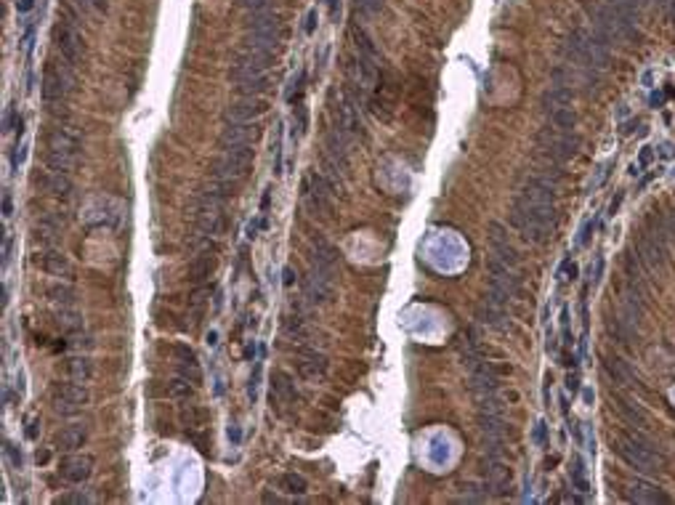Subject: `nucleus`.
<instances>
[{"label": "nucleus", "instance_id": "37998d69", "mask_svg": "<svg viewBox=\"0 0 675 505\" xmlns=\"http://www.w3.org/2000/svg\"><path fill=\"white\" fill-rule=\"evenodd\" d=\"M205 418H207L205 409H197V407H192V404H189V407L181 412V421L189 423V426H200V423L205 421Z\"/></svg>", "mask_w": 675, "mask_h": 505}, {"label": "nucleus", "instance_id": "c03bdc74", "mask_svg": "<svg viewBox=\"0 0 675 505\" xmlns=\"http://www.w3.org/2000/svg\"><path fill=\"white\" fill-rule=\"evenodd\" d=\"M383 8V0H356V11L362 16H375Z\"/></svg>", "mask_w": 675, "mask_h": 505}, {"label": "nucleus", "instance_id": "7c9ffc66", "mask_svg": "<svg viewBox=\"0 0 675 505\" xmlns=\"http://www.w3.org/2000/svg\"><path fill=\"white\" fill-rule=\"evenodd\" d=\"M271 397L277 399L279 404H290L298 399V391H295V381L290 378L285 370H277L274 373V383H271Z\"/></svg>", "mask_w": 675, "mask_h": 505}, {"label": "nucleus", "instance_id": "2f4dec72", "mask_svg": "<svg viewBox=\"0 0 675 505\" xmlns=\"http://www.w3.org/2000/svg\"><path fill=\"white\" fill-rule=\"evenodd\" d=\"M351 37H354V46H356V56H359V59L373 61V64L380 67V53H378V49L373 46V40L367 37V32H364L362 27L351 25Z\"/></svg>", "mask_w": 675, "mask_h": 505}, {"label": "nucleus", "instance_id": "ddd939ff", "mask_svg": "<svg viewBox=\"0 0 675 505\" xmlns=\"http://www.w3.org/2000/svg\"><path fill=\"white\" fill-rule=\"evenodd\" d=\"M609 402H612V409H617V415L627 423V428H643V431H646L649 418H646V412H643V407H641L636 399H630L627 394H622L619 388L609 385Z\"/></svg>", "mask_w": 675, "mask_h": 505}, {"label": "nucleus", "instance_id": "cd10ccee", "mask_svg": "<svg viewBox=\"0 0 675 505\" xmlns=\"http://www.w3.org/2000/svg\"><path fill=\"white\" fill-rule=\"evenodd\" d=\"M216 269V261L210 252H197L192 261H189V282L192 285H205L210 274Z\"/></svg>", "mask_w": 675, "mask_h": 505}, {"label": "nucleus", "instance_id": "58836bf2", "mask_svg": "<svg viewBox=\"0 0 675 505\" xmlns=\"http://www.w3.org/2000/svg\"><path fill=\"white\" fill-rule=\"evenodd\" d=\"M282 333L288 338H292V340H303V338H306V322H303L301 314H288V317L282 319Z\"/></svg>", "mask_w": 675, "mask_h": 505}, {"label": "nucleus", "instance_id": "20e7f679", "mask_svg": "<svg viewBox=\"0 0 675 505\" xmlns=\"http://www.w3.org/2000/svg\"><path fill=\"white\" fill-rule=\"evenodd\" d=\"M534 141H537V149L555 165H564L579 152V139L574 136V131H555L551 125L537 133Z\"/></svg>", "mask_w": 675, "mask_h": 505}, {"label": "nucleus", "instance_id": "9b49d317", "mask_svg": "<svg viewBox=\"0 0 675 505\" xmlns=\"http://www.w3.org/2000/svg\"><path fill=\"white\" fill-rule=\"evenodd\" d=\"M51 402L59 415H77L88 404V388L83 383H56L51 391Z\"/></svg>", "mask_w": 675, "mask_h": 505}, {"label": "nucleus", "instance_id": "72a5a7b5", "mask_svg": "<svg viewBox=\"0 0 675 505\" xmlns=\"http://www.w3.org/2000/svg\"><path fill=\"white\" fill-rule=\"evenodd\" d=\"M80 162V155H70V152H46V168L56 170V173H72Z\"/></svg>", "mask_w": 675, "mask_h": 505}, {"label": "nucleus", "instance_id": "8fccbe9b", "mask_svg": "<svg viewBox=\"0 0 675 505\" xmlns=\"http://www.w3.org/2000/svg\"><path fill=\"white\" fill-rule=\"evenodd\" d=\"M314 27H316V11H309V16H306V35H311L314 32Z\"/></svg>", "mask_w": 675, "mask_h": 505}, {"label": "nucleus", "instance_id": "4d7b16f0", "mask_svg": "<svg viewBox=\"0 0 675 505\" xmlns=\"http://www.w3.org/2000/svg\"><path fill=\"white\" fill-rule=\"evenodd\" d=\"M94 8H96V11L107 13L109 11V0H94Z\"/></svg>", "mask_w": 675, "mask_h": 505}, {"label": "nucleus", "instance_id": "c85d7f7f", "mask_svg": "<svg viewBox=\"0 0 675 505\" xmlns=\"http://www.w3.org/2000/svg\"><path fill=\"white\" fill-rule=\"evenodd\" d=\"M85 439H88V428L80 426V423H75V426L61 428L59 436H56V447L64 449V452H75V449H80L85 445Z\"/></svg>", "mask_w": 675, "mask_h": 505}, {"label": "nucleus", "instance_id": "bb28decb", "mask_svg": "<svg viewBox=\"0 0 675 505\" xmlns=\"http://www.w3.org/2000/svg\"><path fill=\"white\" fill-rule=\"evenodd\" d=\"M32 237L35 242H40L43 248H56L61 240V221L53 216H43L32 229Z\"/></svg>", "mask_w": 675, "mask_h": 505}, {"label": "nucleus", "instance_id": "4468645a", "mask_svg": "<svg viewBox=\"0 0 675 505\" xmlns=\"http://www.w3.org/2000/svg\"><path fill=\"white\" fill-rule=\"evenodd\" d=\"M226 205H210V203H197L194 207V226L200 234L205 237H218L224 234L226 229V213H224Z\"/></svg>", "mask_w": 675, "mask_h": 505}, {"label": "nucleus", "instance_id": "7ed1b4c3", "mask_svg": "<svg viewBox=\"0 0 675 505\" xmlns=\"http://www.w3.org/2000/svg\"><path fill=\"white\" fill-rule=\"evenodd\" d=\"M564 53H567L569 64L582 67L585 72H601L609 67L612 61V43L603 40L598 32H588V30H574L564 43Z\"/></svg>", "mask_w": 675, "mask_h": 505}, {"label": "nucleus", "instance_id": "79ce46f5", "mask_svg": "<svg viewBox=\"0 0 675 505\" xmlns=\"http://www.w3.org/2000/svg\"><path fill=\"white\" fill-rule=\"evenodd\" d=\"M572 484H574V490L577 492H588L591 487H588V476H585V466H582V460H574V468H572Z\"/></svg>", "mask_w": 675, "mask_h": 505}, {"label": "nucleus", "instance_id": "49530a36", "mask_svg": "<svg viewBox=\"0 0 675 505\" xmlns=\"http://www.w3.org/2000/svg\"><path fill=\"white\" fill-rule=\"evenodd\" d=\"M56 503H61V505H83V503H91V494H85L83 490H77V492H70V494H61V497H56Z\"/></svg>", "mask_w": 675, "mask_h": 505}, {"label": "nucleus", "instance_id": "f704fd0d", "mask_svg": "<svg viewBox=\"0 0 675 505\" xmlns=\"http://www.w3.org/2000/svg\"><path fill=\"white\" fill-rule=\"evenodd\" d=\"M64 370H67V375H70L72 381H77V383H88V381L94 378V362L88 359V357H72V359H67Z\"/></svg>", "mask_w": 675, "mask_h": 505}, {"label": "nucleus", "instance_id": "864d4df0", "mask_svg": "<svg viewBox=\"0 0 675 505\" xmlns=\"http://www.w3.org/2000/svg\"><path fill=\"white\" fill-rule=\"evenodd\" d=\"M282 282H285V288H292V282H295V271L290 266H285V279Z\"/></svg>", "mask_w": 675, "mask_h": 505}, {"label": "nucleus", "instance_id": "680f3d73", "mask_svg": "<svg viewBox=\"0 0 675 505\" xmlns=\"http://www.w3.org/2000/svg\"><path fill=\"white\" fill-rule=\"evenodd\" d=\"M75 3H77V6L83 8V11H88V8H94V0H75Z\"/></svg>", "mask_w": 675, "mask_h": 505}, {"label": "nucleus", "instance_id": "f8f14e48", "mask_svg": "<svg viewBox=\"0 0 675 505\" xmlns=\"http://www.w3.org/2000/svg\"><path fill=\"white\" fill-rule=\"evenodd\" d=\"M601 367H603V375L612 381V385H625V388H630V391H643V383H641L638 373H636L622 357H617V354H603Z\"/></svg>", "mask_w": 675, "mask_h": 505}, {"label": "nucleus", "instance_id": "b1692460", "mask_svg": "<svg viewBox=\"0 0 675 505\" xmlns=\"http://www.w3.org/2000/svg\"><path fill=\"white\" fill-rule=\"evenodd\" d=\"M234 197V181H224V179H213L210 184H205L200 194H197V203H210V205H226Z\"/></svg>", "mask_w": 675, "mask_h": 505}, {"label": "nucleus", "instance_id": "6ab92c4d", "mask_svg": "<svg viewBox=\"0 0 675 505\" xmlns=\"http://www.w3.org/2000/svg\"><path fill=\"white\" fill-rule=\"evenodd\" d=\"M295 357H298V375L303 381H316V378L327 375V357L322 351L311 349V346H298Z\"/></svg>", "mask_w": 675, "mask_h": 505}, {"label": "nucleus", "instance_id": "e433bc0d", "mask_svg": "<svg viewBox=\"0 0 675 505\" xmlns=\"http://www.w3.org/2000/svg\"><path fill=\"white\" fill-rule=\"evenodd\" d=\"M548 120H551V128H555V131H574L577 115H574L572 107H558L553 112H548Z\"/></svg>", "mask_w": 675, "mask_h": 505}, {"label": "nucleus", "instance_id": "6e6d98bb", "mask_svg": "<svg viewBox=\"0 0 675 505\" xmlns=\"http://www.w3.org/2000/svg\"><path fill=\"white\" fill-rule=\"evenodd\" d=\"M534 442L543 445L545 442V423H537V431H534Z\"/></svg>", "mask_w": 675, "mask_h": 505}, {"label": "nucleus", "instance_id": "09e8293b", "mask_svg": "<svg viewBox=\"0 0 675 505\" xmlns=\"http://www.w3.org/2000/svg\"><path fill=\"white\" fill-rule=\"evenodd\" d=\"M6 455H8V460L13 463V468H22V463H25V457H22V449H16V447H13L11 442H6Z\"/></svg>", "mask_w": 675, "mask_h": 505}, {"label": "nucleus", "instance_id": "3c124183", "mask_svg": "<svg viewBox=\"0 0 675 505\" xmlns=\"http://www.w3.org/2000/svg\"><path fill=\"white\" fill-rule=\"evenodd\" d=\"M32 6H35V0H16V11L19 13L32 11Z\"/></svg>", "mask_w": 675, "mask_h": 505}, {"label": "nucleus", "instance_id": "5fc2aeb1", "mask_svg": "<svg viewBox=\"0 0 675 505\" xmlns=\"http://www.w3.org/2000/svg\"><path fill=\"white\" fill-rule=\"evenodd\" d=\"M548 354H553V357H558V343H555V335H553V333L548 335Z\"/></svg>", "mask_w": 675, "mask_h": 505}, {"label": "nucleus", "instance_id": "603ef678", "mask_svg": "<svg viewBox=\"0 0 675 505\" xmlns=\"http://www.w3.org/2000/svg\"><path fill=\"white\" fill-rule=\"evenodd\" d=\"M327 8H330V19H338V13H340V0H325Z\"/></svg>", "mask_w": 675, "mask_h": 505}, {"label": "nucleus", "instance_id": "f3484780", "mask_svg": "<svg viewBox=\"0 0 675 505\" xmlns=\"http://www.w3.org/2000/svg\"><path fill=\"white\" fill-rule=\"evenodd\" d=\"M46 152H70L83 155V136L70 125H53L46 136Z\"/></svg>", "mask_w": 675, "mask_h": 505}, {"label": "nucleus", "instance_id": "f03ea898", "mask_svg": "<svg viewBox=\"0 0 675 505\" xmlns=\"http://www.w3.org/2000/svg\"><path fill=\"white\" fill-rule=\"evenodd\" d=\"M615 452L630 468L641 471V473H657L664 468V455L660 452L657 442L646 436L643 428H627V431L617 433Z\"/></svg>", "mask_w": 675, "mask_h": 505}, {"label": "nucleus", "instance_id": "a878e982", "mask_svg": "<svg viewBox=\"0 0 675 505\" xmlns=\"http://www.w3.org/2000/svg\"><path fill=\"white\" fill-rule=\"evenodd\" d=\"M627 500H633V503H651V505L670 503V497H667L662 490H657L654 484H649V481H633V484H627Z\"/></svg>", "mask_w": 675, "mask_h": 505}, {"label": "nucleus", "instance_id": "bf43d9fd", "mask_svg": "<svg viewBox=\"0 0 675 505\" xmlns=\"http://www.w3.org/2000/svg\"><path fill=\"white\" fill-rule=\"evenodd\" d=\"M229 439L234 442V445L240 442V428H237V426H231V428H229Z\"/></svg>", "mask_w": 675, "mask_h": 505}, {"label": "nucleus", "instance_id": "6e6552de", "mask_svg": "<svg viewBox=\"0 0 675 505\" xmlns=\"http://www.w3.org/2000/svg\"><path fill=\"white\" fill-rule=\"evenodd\" d=\"M274 64V53H264V51H250L242 49L231 56V67H229V80L231 83H240L248 77H258L266 75Z\"/></svg>", "mask_w": 675, "mask_h": 505}, {"label": "nucleus", "instance_id": "a211bd4d", "mask_svg": "<svg viewBox=\"0 0 675 505\" xmlns=\"http://www.w3.org/2000/svg\"><path fill=\"white\" fill-rule=\"evenodd\" d=\"M266 109H269V104H266L261 96H242L240 101H234V104L226 107L224 120L226 122H255L261 115H266Z\"/></svg>", "mask_w": 675, "mask_h": 505}, {"label": "nucleus", "instance_id": "2eb2a0df", "mask_svg": "<svg viewBox=\"0 0 675 505\" xmlns=\"http://www.w3.org/2000/svg\"><path fill=\"white\" fill-rule=\"evenodd\" d=\"M261 136L258 122H226V128L218 136V146L221 149H240V146H250Z\"/></svg>", "mask_w": 675, "mask_h": 505}, {"label": "nucleus", "instance_id": "4c0bfd02", "mask_svg": "<svg viewBox=\"0 0 675 505\" xmlns=\"http://www.w3.org/2000/svg\"><path fill=\"white\" fill-rule=\"evenodd\" d=\"M279 490H285L288 494H306L309 492V481L303 479L301 473L288 471V473L279 476Z\"/></svg>", "mask_w": 675, "mask_h": 505}, {"label": "nucleus", "instance_id": "9d476101", "mask_svg": "<svg viewBox=\"0 0 675 505\" xmlns=\"http://www.w3.org/2000/svg\"><path fill=\"white\" fill-rule=\"evenodd\" d=\"M335 295V271L322 266H309V274L303 277V298L311 306H327Z\"/></svg>", "mask_w": 675, "mask_h": 505}, {"label": "nucleus", "instance_id": "052dcab7", "mask_svg": "<svg viewBox=\"0 0 675 505\" xmlns=\"http://www.w3.org/2000/svg\"><path fill=\"white\" fill-rule=\"evenodd\" d=\"M27 436H30V439H35V436H37V421L30 423V428H27Z\"/></svg>", "mask_w": 675, "mask_h": 505}, {"label": "nucleus", "instance_id": "412c9836", "mask_svg": "<svg viewBox=\"0 0 675 505\" xmlns=\"http://www.w3.org/2000/svg\"><path fill=\"white\" fill-rule=\"evenodd\" d=\"M32 184L40 186L43 192L53 194V197H70L75 189L72 179H70L67 173H56V170H51V168L35 173V176H32Z\"/></svg>", "mask_w": 675, "mask_h": 505}, {"label": "nucleus", "instance_id": "a19ab883", "mask_svg": "<svg viewBox=\"0 0 675 505\" xmlns=\"http://www.w3.org/2000/svg\"><path fill=\"white\" fill-rule=\"evenodd\" d=\"M46 295L59 306H72L75 303V288H70V285H51L46 290Z\"/></svg>", "mask_w": 675, "mask_h": 505}, {"label": "nucleus", "instance_id": "393cba45", "mask_svg": "<svg viewBox=\"0 0 675 505\" xmlns=\"http://www.w3.org/2000/svg\"><path fill=\"white\" fill-rule=\"evenodd\" d=\"M476 319L487 327H494V330H508V327H510L508 309H503V306H497V303H492V301H487V298L476 306Z\"/></svg>", "mask_w": 675, "mask_h": 505}, {"label": "nucleus", "instance_id": "dca6fc26", "mask_svg": "<svg viewBox=\"0 0 675 505\" xmlns=\"http://www.w3.org/2000/svg\"><path fill=\"white\" fill-rule=\"evenodd\" d=\"M489 252L492 255H497L503 264H508L510 269H519L521 266V258H519V250L513 248V242H510V237H508V231L503 224H497V221H492L489 224Z\"/></svg>", "mask_w": 675, "mask_h": 505}, {"label": "nucleus", "instance_id": "c9c22d12", "mask_svg": "<svg viewBox=\"0 0 675 505\" xmlns=\"http://www.w3.org/2000/svg\"><path fill=\"white\" fill-rule=\"evenodd\" d=\"M271 88V80L266 77V75H258V77H248V80H240V83H234V91L242 96H261V94H266Z\"/></svg>", "mask_w": 675, "mask_h": 505}, {"label": "nucleus", "instance_id": "c756f323", "mask_svg": "<svg viewBox=\"0 0 675 505\" xmlns=\"http://www.w3.org/2000/svg\"><path fill=\"white\" fill-rule=\"evenodd\" d=\"M572 98H574V91L572 85H551L548 91L543 94V109L545 115L553 112L558 107H572Z\"/></svg>", "mask_w": 675, "mask_h": 505}, {"label": "nucleus", "instance_id": "39448f33", "mask_svg": "<svg viewBox=\"0 0 675 505\" xmlns=\"http://www.w3.org/2000/svg\"><path fill=\"white\" fill-rule=\"evenodd\" d=\"M253 146H240V149H224V155L210 160V176L224 181L245 179L253 165Z\"/></svg>", "mask_w": 675, "mask_h": 505}, {"label": "nucleus", "instance_id": "a18cd8bd", "mask_svg": "<svg viewBox=\"0 0 675 505\" xmlns=\"http://www.w3.org/2000/svg\"><path fill=\"white\" fill-rule=\"evenodd\" d=\"M237 6L248 13H258V11H269L271 0H237Z\"/></svg>", "mask_w": 675, "mask_h": 505}, {"label": "nucleus", "instance_id": "423d86ee", "mask_svg": "<svg viewBox=\"0 0 675 505\" xmlns=\"http://www.w3.org/2000/svg\"><path fill=\"white\" fill-rule=\"evenodd\" d=\"M333 194H335V189H333V184H330L325 173L311 170L303 179V203H306L311 216L327 218L333 213Z\"/></svg>", "mask_w": 675, "mask_h": 505}, {"label": "nucleus", "instance_id": "de8ad7c7", "mask_svg": "<svg viewBox=\"0 0 675 505\" xmlns=\"http://www.w3.org/2000/svg\"><path fill=\"white\" fill-rule=\"evenodd\" d=\"M173 354L181 359V364H197V357H194V351L189 349V346H181V343H179V346H173Z\"/></svg>", "mask_w": 675, "mask_h": 505}, {"label": "nucleus", "instance_id": "f257e3e1", "mask_svg": "<svg viewBox=\"0 0 675 505\" xmlns=\"http://www.w3.org/2000/svg\"><path fill=\"white\" fill-rule=\"evenodd\" d=\"M508 224L532 245H545L555 231V181L532 173L510 203Z\"/></svg>", "mask_w": 675, "mask_h": 505}, {"label": "nucleus", "instance_id": "13d9d810", "mask_svg": "<svg viewBox=\"0 0 675 505\" xmlns=\"http://www.w3.org/2000/svg\"><path fill=\"white\" fill-rule=\"evenodd\" d=\"M3 216H11V197H3Z\"/></svg>", "mask_w": 675, "mask_h": 505}, {"label": "nucleus", "instance_id": "e2e57ef3", "mask_svg": "<svg viewBox=\"0 0 675 505\" xmlns=\"http://www.w3.org/2000/svg\"><path fill=\"white\" fill-rule=\"evenodd\" d=\"M264 503H279V497L271 492H264Z\"/></svg>", "mask_w": 675, "mask_h": 505}, {"label": "nucleus", "instance_id": "aec40b11", "mask_svg": "<svg viewBox=\"0 0 675 505\" xmlns=\"http://www.w3.org/2000/svg\"><path fill=\"white\" fill-rule=\"evenodd\" d=\"M32 264H35L40 271L51 274V277H72V264H70V258H67L64 252L53 250V248H49V250H43V252H35V255H32Z\"/></svg>", "mask_w": 675, "mask_h": 505}, {"label": "nucleus", "instance_id": "4be33fe9", "mask_svg": "<svg viewBox=\"0 0 675 505\" xmlns=\"http://www.w3.org/2000/svg\"><path fill=\"white\" fill-rule=\"evenodd\" d=\"M59 473L64 481L70 484H83V481L91 479L94 473V457L91 455H72V457H64L59 466Z\"/></svg>", "mask_w": 675, "mask_h": 505}, {"label": "nucleus", "instance_id": "ea45409f", "mask_svg": "<svg viewBox=\"0 0 675 505\" xmlns=\"http://www.w3.org/2000/svg\"><path fill=\"white\" fill-rule=\"evenodd\" d=\"M189 383H192L189 378H176V381H170V383L165 385V394H168L170 399H189V397H194V388Z\"/></svg>", "mask_w": 675, "mask_h": 505}, {"label": "nucleus", "instance_id": "1a4fd4ad", "mask_svg": "<svg viewBox=\"0 0 675 505\" xmlns=\"http://www.w3.org/2000/svg\"><path fill=\"white\" fill-rule=\"evenodd\" d=\"M53 43L59 49L61 59L67 61L70 67H77L85 56V40L80 35V30L75 27V22L67 19V13L59 19V25L53 27Z\"/></svg>", "mask_w": 675, "mask_h": 505}, {"label": "nucleus", "instance_id": "0eeeda50", "mask_svg": "<svg viewBox=\"0 0 675 505\" xmlns=\"http://www.w3.org/2000/svg\"><path fill=\"white\" fill-rule=\"evenodd\" d=\"M75 67H70L67 61H49L46 64V72H43V101L46 104H59L64 98L72 94L75 88Z\"/></svg>", "mask_w": 675, "mask_h": 505}, {"label": "nucleus", "instance_id": "473e14b6", "mask_svg": "<svg viewBox=\"0 0 675 505\" xmlns=\"http://www.w3.org/2000/svg\"><path fill=\"white\" fill-rule=\"evenodd\" d=\"M279 40H282V37L266 35V32H245V37H242V49L264 51V53H274V51L279 49Z\"/></svg>", "mask_w": 675, "mask_h": 505}, {"label": "nucleus", "instance_id": "5701e85b", "mask_svg": "<svg viewBox=\"0 0 675 505\" xmlns=\"http://www.w3.org/2000/svg\"><path fill=\"white\" fill-rule=\"evenodd\" d=\"M245 32H266V35H285V25L277 13L271 11H258V13H248L245 19Z\"/></svg>", "mask_w": 675, "mask_h": 505}]
</instances>
